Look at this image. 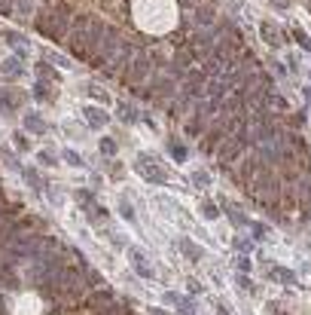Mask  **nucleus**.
I'll list each match as a JSON object with an SVG mask.
<instances>
[{"label": "nucleus", "mask_w": 311, "mask_h": 315, "mask_svg": "<svg viewBox=\"0 0 311 315\" xmlns=\"http://www.w3.org/2000/svg\"><path fill=\"white\" fill-rule=\"evenodd\" d=\"M238 285H241L244 291H253V282H250V278H244V275H241V278H238Z\"/></svg>", "instance_id": "37"}, {"label": "nucleus", "mask_w": 311, "mask_h": 315, "mask_svg": "<svg viewBox=\"0 0 311 315\" xmlns=\"http://www.w3.org/2000/svg\"><path fill=\"white\" fill-rule=\"evenodd\" d=\"M308 12H311V3H308Z\"/></svg>", "instance_id": "44"}, {"label": "nucleus", "mask_w": 311, "mask_h": 315, "mask_svg": "<svg viewBox=\"0 0 311 315\" xmlns=\"http://www.w3.org/2000/svg\"><path fill=\"white\" fill-rule=\"evenodd\" d=\"M220 205H223V211L229 214V220H232L235 226H247V223H250V220L244 217V211H241V208H235L232 202H226V199H223V202H220Z\"/></svg>", "instance_id": "14"}, {"label": "nucleus", "mask_w": 311, "mask_h": 315, "mask_svg": "<svg viewBox=\"0 0 311 315\" xmlns=\"http://www.w3.org/2000/svg\"><path fill=\"white\" fill-rule=\"evenodd\" d=\"M83 116L89 119V126H91V129H104L107 122H110V113L101 110V107H83Z\"/></svg>", "instance_id": "9"}, {"label": "nucleus", "mask_w": 311, "mask_h": 315, "mask_svg": "<svg viewBox=\"0 0 311 315\" xmlns=\"http://www.w3.org/2000/svg\"><path fill=\"white\" fill-rule=\"evenodd\" d=\"M64 159H67L70 165H77V168H83V156H80V153H73V150H64Z\"/></svg>", "instance_id": "27"}, {"label": "nucleus", "mask_w": 311, "mask_h": 315, "mask_svg": "<svg viewBox=\"0 0 311 315\" xmlns=\"http://www.w3.org/2000/svg\"><path fill=\"white\" fill-rule=\"evenodd\" d=\"M0 74H3L6 80H18V77L25 74V67H22V61H18V58H6L3 64H0Z\"/></svg>", "instance_id": "12"}, {"label": "nucleus", "mask_w": 311, "mask_h": 315, "mask_svg": "<svg viewBox=\"0 0 311 315\" xmlns=\"http://www.w3.org/2000/svg\"><path fill=\"white\" fill-rule=\"evenodd\" d=\"M201 211H205V217H208V220H217V214H220L214 202H201Z\"/></svg>", "instance_id": "26"}, {"label": "nucleus", "mask_w": 311, "mask_h": 315, "mask_svg": "<svg viewBox=\"0 0 311 315\" xmlns=\"http://www.w3.org/2000/svg\"><path fill=\"white\" fill-rule=\"evenodd\" d=\"M244 153H247L244 141H241V138H238V135L232 132L229 138H223V141H220V147H217V159L223 162V165H229V162H235V159H241Z\"/></svg>", "instance_id": "4"}, {"label": "nucleus", "mask_w": 311, "mask_h": 315, "mask_svg": "<svg viewBox=\"0 0 311 315\" xmlns=\"http://www.w3.org/2000/svg\"><path fill=\"white\" fill-rule=\"evenodd\" d=\"M271 275L278 278V282H284V285H296V272H290V269H284V266H274Z\"/></svg>", "instance_id": "16"}, {"label": "nucleus", "mask_w": 311, "mask_h": 315, "mask_svg": "<svg viewBox=\"0 0 311 315\" xmlns=\"http://www.w3.org/2000/svg\"><path fill=\"white\" fill-rule=\"evenodd\" d=\"M119 214H122L125 220H134V208H132V202H128L125 196L119 199Z\"/></svg>", "instance_id": "21"}, {"label": "nucleus", "mask_w": 311, "mask_h": 315, "mask_svg": "<svg viewBox=\"0 0 311 315\" xmlns=\"http://www.w3.org/2000/svg\"><path fill=\"white\" fill-rule=\"evenodd\" d=\"M293 37H296V43H299L302 49H311V40H308V34H305V31H299V28H293Z\"/></svg>", "instance_id": "23"}, {"label": "nucleus", "mask_w": 311, "mask_h": 315, "mask_svg": "<svg viewBox=\"0 0 311 315\" xmlns=\"http://www.w3.org/2000/svg\"><path fill=\"white\" fill-rule=\"evenodd\" d=\"M305 95H308V98H311V89H305Z\"/></svg>", "instance_id": "42"}, {"label": "nucleus", "mask_w": 311, "mask_h": 315, "mask_svg": "<svg viewBox=\"0 0 311 315\" xmlns=\"http://www.w3.org/2000/svg\"><path fill=\"white\" fill-rule=\"evenodd\" d=\"M214 22H217V6L211 3V0H205L201 6L192 9V25L195 28H211Z\"/></svg>", "instance_id": "6"}, {"label": "nucleus", "mask_w": 311, "mask_h": 315, "mask_svg": "<svg viewBox=\"0 0 311 315\" xmlns=\"http://www.w3.org/2000/svg\"><path fill=\"white\" fill-rule=\"evenodd\" d=\"M119 116H122V122H134L137 119V107L134 104H119Z\"/></svg>", "instance_id": "18"}, {"label": "nucleus", "mask_w": 311, "mask_h": 315, "mask_svg": "<svg viewBox=\"0 0 311 315\" xmlns=\"http://www.w3.org/2000/svg\"><path fill=\"white\" fill-rule=\"evenodd\" d=\"M271 71H274V74H278V77H287V71H284V64H278V61H274V64H271Z\"/></svg>", "instance_id": "38"}, {"label": "nucleus", "mask_w": 311, "mask_h": 315, "mask_svg": "<svg viewBox=\"0 0 311 315\" xmlns=\"http://www.w3.org/2000/svg\"><path fill=\"white\" fill-rule=\"evenodd\" d=\"M70 22H73V12L67 9V6H52L46 15H40V34L43 37H49V40H64L67 37V31H70Z\"/></svg>", "instance_id": "1"}, {"label": "nucleus", "mask_w": 311, "mask_h": 315, "mask_svg": "<svg viewBox=\"0 0 311 315\" xmlns=\"http://www.w3.org/2000/svg\"><path fill=\"white\" fill-rule=\"evenodd\" d=\"M22 174H25V181L37 190V193H40V190H43V181H40V174H37L34 168H22Z\"/></svg>", "instance_id": "17"}, {"label": "nucleus", "mask_w": 311, "mask_h": 315, "mask_svg": "<svg viewBox=\"0 0 311 315\" xmlns=\"http://www.w3.org/2000/svg\"><path fill=\"white\" fill-rule=\"evenodd\" d=\"M137 171L143 174L146 181H153V184H168V174L162 171V165L153 159V156H150V159H146V156H137Z\"/></svg>", "instance_id": "5"}, {"label": "nucleus", "mask_w": 311, "mask_h": 315, "mask_svg": "<svg viewBox=\"0 0 311 315\" xmlns=\"http://www.w3.org/2000/svg\"><path fill=\"white\" fill-rule=\"evenodd\" d=\"M168 150H171V156H174V159H177V162H183V159H186V147H183V144H177V141H171V144H168Z\"/></svg>", "instance_id": "22"}, {"label": "nucleus", "mask_w": 311, "mask_h": 315, "mask_svg": "<svg viewBox=\"0 0 311 315\" xmlns=\"http://www.w3.org/2000/svg\"><path fill=\"white\" fill-rule=\"evenodd\" d=\"M235 263H238V269H241V272H250V266H253V263H250V257H238Z\"/></svg>", "instance_id": "32"}, {"label": "nucleus", "mask_w": 311, "mask_h": 315, "mask_svg": "<svg viewBox=\"0 0 311 315\" xmlns=\"http://www.w3.org/2000/svg\"><path fill=\"white\" fill-rule=\"evenodd\" d=\"M177 3H180V6H192V9H195V6L205 3V0H177Z\"/></svg>", "instance_id": "36"}, {"label": "nucleus", "mask_w": 311, "mask_h": 315, "mask_svg": "<svg viewBox=\"0 0 311 315\" xmlns=\"http://www.w3.org/2000/svg\"><path fill=\"white\" fill-rule=\"evenodd\" d=\"M40 162H43V165H52V168H55V162H58V156H55L52 150H43V153H40Z\"/></svg>", "instance_id": "28"}, {"label": "nucleus", "mask_w": 311, "mask_h": 315, "mask_svg": "<svg viewBox=\"0 0 311 315\" xmlns=\"http://www.w3.org/2000/svg\"><path fill=\"white\" fill-rule=\"evenodd\" d=\"M165 303L177 306V309H180V315H195V306L186 300V297H180V294H174V291H168V294H165Z\"/></svg>", "instance_id": "11"}, {"label": "nucleus", "mask_w": 311, "mask_h": 315, "mask_svg": "<svg viewBox=\"0 0 311 315\" xmlns=\"http://www.w3.org/2000/svg\"><path fill=\"white\" fill-rule=\"evenodd\" d=\"M0 220H3V208H0Z\"/></svg>", "instance_id": "43"}, {"label": "nucleus", "mask_w": 311, "mask_h": 315, "mask_svg": "<svg viewBox=\"0 0 311 315\" xmlns=\"http://www.w3.org/2000/svg\"><path fill=\"white\" fill-rule=\"evenodd\" d=\"M260 34H263V40L271 46V49H278V46H284V40H281V34H278V28H274L271 22H260Z\"/></svg>", "instance_id": "10"}, {"label": "nucleus", "mask_w": 311, "mask_h": 315, "mask_svg": "<svg viewBox=\"0 0 311 315\" xmlns=\"http://www.w3.org/2000/svg\"><path fill=\"white\" fill-rule=\"evenodd\" d=\"M25 129L28 132H34V135H46V122H43V116L40 113H25Z\"/></svg>", "instance_id": "13"}, {"label": "nucleus", "mask_w": 311, "mask_h": 315, "mask_svg": "<svg viewBox=\"0 0 311 315\" xmlns=\"http://www.w3.org/2000/svg\"><path fill=\"white\" fill-rule=\"evenodd\" d=\"M274 6H278V9H287V6H290V0H274Z\"/></svg>", "instance_id": "40"}, {"label": "nucleus", "mask_w": 311, "mask_h": 315, "mask_svg": "<svg viewBox=\"0 0 311 315\" xmlns=\"http://www.w3.org/2000/svg\"><path fill=\"white\" fill-rule=\"evenodd\" d=\"M266 165H263V159L256 156V150H250L247 156H241V162H238V168L232 171L235 174V181L241 184V187H250L253 181H256V174H260Z\"/></svg>", "instance_id": "3"}, {"label": "nucleus", "mask_w": 311, "mask_h": 315, "mask_svg": "<svg viewBox=\"0 0 311 315\" xmlns=\"http://www.w3.org/2000/svg\"><path fill=\"white\" fill-rule=\"evenodd\" d=\"M3 40H6V43H25V40L18 37V34H12V31H6V34H3Z\"/></svg>", "instance_id": "33"}, {"label": "nucleus", "mask_w": 311, "mask_h": 315, "mask_svg": "<svg viewBox=\"0 0 311 315\" xmlns=\"http://www.w3.org/2000/svg\"><path fill=\"white\" fill-rule=\"evenodd\" d=\"M37 74H40V80H49V77H55V71L49 67V61H40V64H37Z\"/></svg>", "instance_id": "25"}, {"label": "nucleus", "mask_w": 311, "mask_h": 315, "mask_svg": "<svg viewBox=\"0 0 311 315\" xmlns=\"http://www.w3.org/2000/svg\"><path fill=\"white\" fill-rule=\"evenodd\" d=\"M3 159H6V165H12V168H18V162H15V156H12V153H3Z\"/></svg>", "instance_id": "39"}, {"label": "nucleus", "mask_w": 311, "mask_h": 315, "mask_svg": "<svg viewBox=\"0 0 311 315\" xmlns=\"http://www.w3.org/2000/svg\"><path fill=\"white\" fill-rule=\"evenodd\" d=\"M15 3H18V12L28 15V12H31V6H34V0H15Z\"/></svg>", "instance_id": "31"}, {"label": "nucleus", "mask_w": 311, "mask_h": 315, "mask_svg": "<svg viewBox=\"0 0 311 315\" xmlns=\"http://www.w3.org/2000/svg\"><path fill=\"white\" fill-rule=\"evenodd\" d=\"M217 315H229V309L226 306H217Z\"/></svg>", "instance_id": "41"}, {"label": "nucleus", "mask_w": 311, "mask_h": 315, "mask_svg": "<svg viewBox=\"0 0 311 315\" xmlns=\"http://www.w3.org/2000/svg\"><path fill=\"white\" fill-rule=\"evenodd\" d=\"M25 101V92L18 89H0V113H15Z\"/></svg>", "instance_id": "8"}, {"label": "nucleus", "mask_w": 311, "mask_h": 315, "mask_svg": "<svg viewBox=\"0 0 311 315\" xmlns=\"http://www.w3.org/2000/svg\"><path fill=\"white\" fill-rule=\"evenodd\" d=\"M128 260H132V266H134L137 275H143V278H153V275H156L153 263L146 260V254H143L140 248H128Z\"/></svg>", "instance_id": "7"}, {"label": "nucleus", "mask_w": 311, "mask_h": 315, "mask_svg": "<svg viewBox=\"0 0 311 315\" xmlns=\"http://www.w3.org/2000/svg\"><path fill=\"white\" fill-rule=\"evenodd\" d=\"M235 248H238V251H250V248H253V242H250V239H241V236H238V239H235Z\"/></svg>", "instance_id": "30"}, {"label": "nucleus", "mask_w": 311, "mask_h": 315, "mask_svg": "<svg viewBox=\"0 0 311 315\" xmlns=\"http://www.w3.org/2000/svg\"><path fill=\"white\" fill-rule=\"evenodd\" d=\"M98 150L104 153V156H116V141H113V138H101V144H98Z\"/></svg>", "instance_id": "20"}, {"label": "nucleus", "mask_w": 311, "mask_h": 315, "mask_svg": "<svg viewBox=\"0 0 311 315\" xmlns=\"http://www.w3.org/2000/svg\"><path fill=\"white\" fill-rule=\"evenodd\" d=\"M177 248H180L183 254H186V257L192 260V263H198V260L205 257V251H201V248H195V245H192L189 239H177Z\"/></svg>", "instance_id": "15"}, {"label": "nucleus", "mask_w": 311, "mask_h": 315, "mask_svg": "<svg viewBox=\"0 0 311 315\" xmlns=\"http://www.w3.org/2000/svg\"><path fill=\"white\" fill-rule=\"evenodd\" d=\"M12 141H15L18 150H28V147H31V141H28V135H25V132H15V135H12Z\"/></svg>", "instance_id": "24"}, {"label": "nucleus", "mask_w": 311, "mask_h": 315, "mask_svg": "<svg viewBox=\"0 0 311 315\" xmlns=\"http://www.w3.org/2000/svg\"><path fill=\"white\" fill-rule=\"evenodd\" d=\"M192 184H195V187H208V184H211V178H208L205 171H195V174H192Z\"/></svg>", "instance_id": "29"}, {"label": "nucleus", "mask_w": 311, "mask_h": 315, "mask_svg": "<svg viewBox=\"0 0 311 315\" xmlns=\"http://www.w3.org/2000/svg\"><path fill=\"white\" fill-rule=\"evenodd\" d=\"M34 95L40 98V101H49V98H55V89H49V86H46V83L40 80V83L34 86Z\"/></svg>", "instance_id": "19"}, {"label": "nucleus", "mask_w": 311, "mask_h": 315, "mask_svg": "<svg viewBox=\"0 0 311 315\" xmlns=\"http://www.w3.org/2000/svg\"><path fill=\"white\" fill-rule=\"evenodd\" d=\"M150 71H153V61L143 55V52H137V55L132 58V64L125 67V74H122V83L125 86H132V89H140V83L150 77Z\"/></svg>", "instance_id": "2"}, {"label": "nucleus", "mask_w": 311, "mask_h": 315, "mask_svg": "<svg viewBox=\"0 0 311 315\" xmlns=\"http://www.w3.org/2000/svg\"><path fill=\"white\" fill-rule=\"evenodd\" d=\"M0 12L9 15V12H12V0H0Z\"/></svg>", "instance_id": "34"}, {"label": "nucleus", "mask_w": 311, "mask_h": 315, "mask_svg": "<svg viewBox=\"0 0 311 315\" xmlns=\"http://www.w3.org/2000/svg\"><path fill=\"white\" fill-rule=\"evenodd\" d=\"M305 119H308V116H305V110H299L296 116H293V126H305Z\"/></svg>", "instance_id": "35"}]
</instances>
